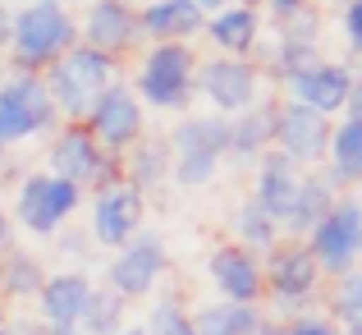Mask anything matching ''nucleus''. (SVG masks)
<instances>
[{
	"label": "nucleus",
	"mask_w": 362,
	"mask_h": 335,
	"mask_svg": "<svg viewBox=\"0 0 362 335\" xmlns=\"http://www.w3.org/2000/svg\"><path fill=\"white\" fill-rule=\"evenodd\" d=\"M88 294H92V280L83 271H55V276H46L42 290H37V303H42L46 327H78L83 308H88Z\"/></svg>",
	"instance_id": "22"
},
{
	"label": "nucleus",
	"mask_w": 362,
	"mask_h": 335,
	"mask_svg": "<svg viewBox=\"0 0 362 335\" xmlns=\"http://www.w3.org/2000/svg\"><path fill=\"white\" fill-rule=\"evenodd\" d=\"M247 5H252V0H247Z\"/></svg>",
	"instance_id": "47"
},
{
	"label": "nucleus",
	"mask_w": 362,
	"mask_h": 335,
	"mask_svg": "<svg viewBox=\"0 0 362 335\" xmlns=\"http://www.w3.org/2000/svg\"><path fill=\"white\" fill-rule=\"evenodd\" d=\"M46 280V271L37 266L33 253H18V248H9L5 257H0V294L5 299H28V294H37Z\"/></svg>",
	"instance_id": "29"
},
{
	"label": "nucleus",
	"mask_w": 362,
	"mask_h": 335,
	"mask_svg": "<svg viewBox=\"0 0 362 335\" xmlns=\"http://www.w3.org/2000/svg\"><path fill=\"white\" fill-rule=\"evenodd\" d=\"M83 129L97 138L101 152H110V157H124V152L133 147V142L147 133V110H142V101L133 97L129 83H115V88H106L97 101H92V110L83 115Z\"/></svg>",
	"instance_id": "12"
},
{
	"label": "nucleus",
	"mask_w": 362,
	"mask_h": 335,
	"mask_svg": "<svg viewBox=\"0 0 362 335\" xmlns=\"http://www.w3.org/2000/svg\"><path fill=\"white\" fill-rule=\"evenodd\" d=\"M326 5H339V9H344V5H354V0H326Z\"/></svg>",
	"instance_id": "45"
},
{
	"label": "nucleus",
	"mask_w": 362,
	"mask_h": 335,
	"mask_svg": "<svg viewBox=\"0 0 362 335\" xmlns=\"http://www.w3.org/2000/svg\"><path fill=\"white\" fill-rule=\"evenodd\" d=\"M344 120H362V69H354V88L344 101Z\"/></svg>",
	"instance_id": "35"
},
{
	"label": "nucleus",
	"mask_w": 362,
	"mask_h": 335,
	"mask_svg": "<svg viewBox=\"0 0 362 335\" xmlns=\"http://www.w3.org/2000/svg\"><path fill=\"white\" fill-rule=\"evenodd\" d=\"M119 166H124V188H133L138 198H147L151 188L170 184V147H165V138H147V133H142V138L119 157Z\"/></svg>",
	"instance_id": "25"
},
{
	"label": "nucleus",
	"mask_w": 362,
	"mask_h": 335,
	"mask_svg": "<svg viewBox=\"0 0 362 335\" xmlns=\"http://www.w3.org/2000/svg\"><path fill=\"white\" fill-rule=\"evenodd\" d=\"M165 266H170L165 239H160L156 229H138L124 248H115V257H110V266H106V280H110V290L129 303V299H142V294L156 290Z\"/></svg>",
	"instance_id": "13"
},
{
	"label": "nucleus",
	"mask_w": 362,
	"mask_h": 335,
	"mask_svg": "<svg viewBox=\"0 0 362 335\" xmlns=\"http://www.w3.org/2000/svg\"><path fill=\"white\" fill-rule=\"evenodd\" d=\"M257 55H262V74H271L275 83H284L289 74L308 69L312 60H321V14L308 5V9H298V14L275 18V33L262 37Z\"/></svg>",
	"instance_id": "10"
},
{
	"label": "nucleus",
	"mask_w": 362,
	"mask_h": 335,
	"mask_svg": "<svg viewBox=\"0 0 362 335\" xmlns=\"http://www.w3.org/2000/svg\"><path fill=\"white\" fill-rule=\"evenodd\" d=\"M5 37H9V9L0 5V51H5Z\"/></svg>",
	"instance_id": "39"
},
{
	"label": "nucleus",
	"mask_w": 362,
	"mask_h": 335,
	"mask_svg": "<svg viewBox=\"0 0 362 335\" xmlns=\"http://www.w3.org/2000/svg\"><path fill=\"white\" fill-rule=\"evenodd\" d=\"M42 5H60V9H69V5H74V0H42Z\"/></svg>",
	"instance_id": "42"
},
{
	"label": "nucleus",
	"mask_w": 362,
	"mask_h": 335,
	"mask_svg": "<svg viewBox=\"0 0 362 335\" xmlns=\"http://www.w3.org/2000/svg\"><path fill=\"white\" fill-rule=\"evenodd\" d=\"M335 198H339V184L330 179V170L298 175V188H293L289 207H284V216H280V229H284V234H293V239H308L312 225L335 207Z\"/></svg>",
	"instance_id": "20"
},
{
	"label": "nucleus",
	"mask_w": 362,
	"mask_h": 335,
	"mask_svg": "<svg viewBox=\"0 0 362 335\" xmlns=\"http://www.w3.org/2000/svg\"><path fill=\"white\" fill-rule=\"evenodd\" d=\"M42 335H83L78 327H42Z\"/></svg>",
	"instance_id": "40"
},
{
	"label": "nucleus",
	"mask_w": 362,
	"mask_h": 335,
	"mask_svg": "<svg viewBox=\"0 0 362 335\" xmlns=\"http://www.w3.org/2000/svg\"><path fill=\"white\" fill-rule=\"evenodd\" d=\"M42 83L51 92L55 110H60V124H83L92 101L119 83V60H110V55H101V51L78 42L42 74Z\"/></svg>",
	"instance_id": "4"
},
{
	"label": "nucleus",
	"mask_w": 362,
	"mask_h": 335,
	"mask_svg": "<svg viewBox=\"0 0 362 335\" xmlns=\"http://www.w3.org/2000/svg\"><path fill=\"white\" fill-rule=\"evenodd\" d=\"M330 312H335L344 327H358V322H362V266H354V271L339 276L335 294H330Z\"/></svg>",
	"instance_id": "32"
},
{
	"label": "nucleus",
	"mask_w": 362,
	"mask_h": 335,
	"mask_svg": "<svg viewBox=\"0 0 362 335\" xmlns=\"http://www.w3.org/2000/svg\"><path fill=\"white\" fill-rule=\"evenodd\" d=\"M193 83H197V51L188 42H151L138 55L133 69V97L142 101V110H165L179 115L193 101Z\"/></svg>",
	"instance_id": "2"
},
{
	"label": "nucleus",
	"mask_w": 362,
	"mask_h": 335,
	"mask_svg": "<svg viewBox=\"0 0 362 335\" xmlns=\"http://www.w3.org/2000/svg\"><path fill=\"white\" fill-rule=\"evenodd\" d=\"M74 23H78V42L92 46V51H101V55H110V60H119V55H129V51L142 46L138 9H133L129 0H88Z\"/></svg>",
	"instance_id": "14"
},
{
	"label": "nucleus",
	"mask_w": 362,
	"mask_h": 335,
	"mask_svg": "<svg viewBox=\"0 0 362 335\" xmlns=\"http://www.w3.org/2000/svg\"><path fill=\"white\" fill-rule=\"evenodd\" d=\"M170 147V179L179 188H206L216 179V170L230 157V120L221 115H179L175 129L165 138Z\"/></svg>",
	"instance_id": "3"
},
{
	"label": "nucleus",
	"mask_w": 362,
	"mask_h": 335,
	"mask_svg": "<svg viewBox=\"0 0 362 335\" xmlns=\"http://www.w3.org/2000/svg\"><path fill=\"white\" fill-rule=\"evenodd\" d=\"M262 327L257 308H243V303H206V308L193 312V335H252Z\"/></svg>",
	"instance_id": "27"
},
{
	"label": "nucleus",
	"mask_w": 362,
	"mask_h": 335,
	"mask_svg": "<svg viewBox=\"0 0 362 335\" xmlns=\"http://www.w3.org/2000/svg\"><path fill=\"white\" fill-rule=\"evenodd\" d=\"M60 129V110H55L51 92H46L42 74H9L0 83V147H14V142L42 138V133Z\"/></svg>",
	"instance_id": "6"
},
{
	"label": "nucleus",
	"mask_w": 362,
	"mask_h": 335,
	"mask_svg": "<svg viewBox=\"0 0 362 335\" xmlns=\"http://www.w3.org/2000/svg\"><path fill=\"white\" fill-rule=\"evenodd\" d=\"M284 335H339V331H335L330 317H312V312H303V317H293L289 327H284Z\"/></svg>",
	"instance_id": "34"
},
{
	"label": "nucleus",
	"mask_w": 362,
	"mask_h": 335,
	"mask_svg": "<svg viewBox=\"0 0 362 335\" xmlns=\"http://www.w3.org/2000/svg\"><path fill=\"white\" fill-rule=\"evenodd\" d=\"M69 46H78V23H74L69 9L42 5V0H28V5L9 9L5 51L18 74H46Z\"/></svg>",
	"instance_id": "1"
},
{
	"label": "nucleus",
	"mask_w": 362,
	"mask_h": 335,
	"mask_svg": "<svg viewBox=\"0 0 362 335\" xmlns=\"http://www.w3.org/2000/svg\"><path fill=\"white\" fill-rule=\"evenodd\" d=\"M142 331L147 335H193V312H188L175 294H160V299L151 303V317H147Z\"/></svg>",
	"instance_id": "31"
},
{
	"label": "nucleus",
	"mask_w": 362,
	"mask_h": 335,
	"mask_svg": "<svg viewBox=\"0 0 362 335\" xmlns=\"http://www.w3.org/2000/svg\"><path fill=\"white\" fill-rule=\"evenodd\" d=\"M303 244H308V253H312V262H317L321 276L354 271L358 257H362V203L354 193H339L335 207L312 225V234L303 239Z\"/></svg>",
	"instance_id": "8"
},
{
	"label": "nucleus",
	"mask_w": 362,
	"mask_h": 335,
	"mask_svg": "<svg viewBox=\"0 0 362 335\" xmlns=\"http://www.w3.org/2000/svg\"><path fill=\"white\" fill-rule=\"evenodd\" d=\"M298 175L303 170L293 166V161H284L280 152H266L262 161H257V184H252V203L262 207L266 216H271L275 225H280V216H284V207H289V198H293V188H298Z\"/></svg>",
	"instance_id": "24"
},
{
	"label": "nucleus",
	"mask_w": 362,
	"mask_h": 335,
	"mask_svg": "<svg viewBox=\"0 0 362 335\" xmlns=\"http://www.w3.org/2000/svg\"><path fill=\"white\" fill-rule=\"evenodd\" d=\"M206 276L221 290L225 303H243V308H257V299L266 294L262 285V257L247 253L239 244H221L206 253Z\"/></svg>",
	"instance_id": "17"
},
{
	"label": "nucleus",
	"mask_w": 362,
	"mask_h": 335,
	"mask_svg": "<svg viewBox=\"0 0 362 335\" xmlns=\"http://www.w3.org/2000/svg\"><path fill=\"white\" fill-rule=\"evenodd\" d=\"M349 88H354V69L344 60H312L308 69L284 79V92H289L293 106H308V110L326 115V120L344 115Z\"/></svg>",
	"instance_id": "15"
},
{
	"label": "nucleus",
	"mask_w": 362,
	"mask_h": 335,
	"mask_svg": "<svg viewBox=\"0 0 362 335\" xmlns=\"http://www.w3.org/2000/svg\"><path fill=\"white\" fill-rule=\"evenodd\" d=\"M193 97H202L211 115L234 120L243 115L252 101H262V69L252 60H234V55H211V60H197V83Z\"/></svg>",
	"instance_id": "9"
},
{
	"label": "nucleus",
	"mask_w": 362,
	"mask_h": 335,
	"mask_svg": "<svg viewBox=\"0 0 362 335\" xmlns=\"http://www.w3.org/2000/svg\"><path fill=\"white\" fill-rule=\"evenodd\" d=\"M9 234H14V221H9V212L0 207V257L9 253Z\"/></svg>",
	"instance_id": "37"
},
{
	"label": "nucleus",
	"mask_w": 362,
	"mask_h": 335,
	"mask_svg": "<svg viewBox=\"0 0 362 335\" xmlns=\"http://www.w3.org/2000/svg\"><path fill=\"white\" fill-rule=\"evenodd\" d=\"M142 212H147V203H142L133 188H106V193H92V244L101 248H124L133 234L142 229Z\"/></svg>",
	"instance_id": "19"
},
{
	"label": "nucleus",
	"mask_w": 362,
	"mask_h": 335,
	"mask_svg": "<svg viewBox=\"0 0 362 335\" xmlns=\"http://www.w3.org/2000/svg\"><path fill=\"white\" fill-rule=\"evenodd\" d=\"M0 166H5V147H0Z\"/></svg>",
	"instance_id": "46"
},
{
	"label": "nucleus",
	"mask_w": 362,
	"mask_h": 335,
	"mask_svg": "<svg viewBox=\"0 0 362 335\" xmlns=\"http://www.w3.org/2000/svg\"><path fill=\"white\" fill-rule=\"evenodd\" d=\"M124 308H129V303H124L115 290H97V285H92L88 308H83V317H78V331L83 335H119L124 331Z\"/></svg>",
	"instance_id": "30"
},
{
	"label": "nucleus",
	"mask_w": 362,
	"mask_h": 335,
	"mask_svg": "<svg viewBox=\"0 0 362 335\" xmlns=\"http://www.w3.org/2000/svg\"><path fill=\"white\" fill-rule=\"evenodd\" d=\"M326 170L339 188L362 184V120H330V142H326Z\"/></svg>",
	"instance_id": "26"
},
{
	"label": "nucleus",
	"mask_w": 362,
	"mask_h": 335,
	"mask_svg": "<svg viewBox=\"0 0 362 335\" xmlns=\"http://www.w3.org/2000/svg\"><path fill=\"white\" fill-rule=\"evenodd\" d=\"M252 335H284V327H275V322H262V327H257Z\"/></svg>",
	"instance_id": "41"
},
{
	"label": "nucleus",
	"mask_w": 362,
	"mask_h": 335,
	"mask_svg": "<svg viewBox=\"0 0 362 335\" xmlns=\"http://www.w3.org/2000/svg\"><path fill=\"white\" fill-rule=\"evenodd\" d=\"M339 28H344V42H349V51L362 60V0H354V5H344L339 9Z\"/></svg>",
	"instance_id": "33"
},
{
	"label": "nucleus",
	"mask_w": 362,
	"mask_h": 335,
	"mask_svg": "<svg viewBox=\"0 0 362 335\" xmlns=\"http://www.w3.org/2000/svg\"><path fill=\"white\" fill-rule=\"evenodd\" d=\"M119 335H147V331H142V327H124Z\"/></svg>",
	"instance_id": "43"
},
{
	"label": "nucleus",
	"mask_w": 362,
	"mask_h": 335,
	"mask_svg": "<svg viewBox=\"0 0 362 335\" xmlns=\"http://www.w3.org/2000/svg\"><path fill=\"white\" fill-rule=\"evenodd\" d=\"M344 335H362V322H358V327H344Z\"/></svg>",
	"instance_id": "44"
},
{
	"label": "nucleus",
	"mask_w": 362,
	"mask_h": 335,
	"mask_svg": "<svg viewBox=\"0 0 362 335\" xmlns=\"http://www.w3.org/2000/svg\"><path fill=\"white\" fill-rule=\"evenodd\" d=\"M202 37L216 46V55H234V60H252L257 46L266 37V23H262V9L247 5V0H230L225 9L206 14L202 23Z\"/></svg>",
	"instance_id": "18"
},
{
	"label": "nucleus",
	"mask_w": 362,
	"mask_h": 335,
	"mask_svg": "<svg viewBox=\"0 0 362 335\" xmlns=\"http://www.w3.org/2000/svg\"><path fill=\"white\" fill-rule=\"evenodd\" d=\"M46 170L78 188H92V193H106V188H119L124 184V166L119 157L97 147L83 124H60L51 133V147H46Z\"/></svg>",
	"instance_id": "5"
},
{
	"label": "nucleus",
	"mask_w": 362,
	"mask_h": 335,
	"mask_svg": "<svg viewBox=\"0 0 362 335\" xmlns=\"http://www.w3.org/2000/svg\"><path fill=\"white\" fill-rule=\"evenodd\" d=\"M230 225H234V244L247 248V253H271V248L280 244V225H275L271 216L252 203V198L239 203V212H234Z\"/></svg>",
	"instance_id": "28"
},
{
	"label": "nucleus",
	"mask_w": 362,
	"mask_h": 335,
	"mask_svg": "<svg viewBox=\"0 0 362 335\" xmlns=\"http://www.w3.org/2000/svg\"><path fill=\"white\" fill-rule=\"evenodd\" d=\"M78 207H83L78 184L51 175V170H33V175H23L18 188H14V212H9V221H18L28 234H60Z\"/></svg>",
	"instance_id": "7"
},
{
	"label": "nucleus",
	"mask_w": 362,
	"mask_h": 335,
	"mask_svg": "<svg viewBox=\"0 0 362 335\" xmlns=\"http://www.w3.org/2000/svg\"><path fill=\"white\" fill-rule=\"evenodd\" d=\"M326 142H330V120L308 106L280 101L275 110V152L293 166H321L326 161Z\"/></svg>",
	"instance_id": "16"
},
{
	"label": "nucleus",
	"mask_w": 362,
	"mask_h": 335,
	"mask_svg": "<svg viewBox=\"0 0 362 335\" xmlns=\"http://www.w3.org/2000/svg\"><path fill=\"white\" fill-rule=\"evenodd\" d=\"M275 110L280 101H252L243 115L230 120V157L225 161H262L275 147Z\"/></svg>",
	"instance_id": "23"
},
{
	"label": "nucleus",
	"mask_w": 362,
	"mask_h": 335,
	"mask_svg": "<svg viewBox=\"0 0 362 335\" xmlns=\"http://www.w3.org/2000/svg\"><path fill=\"white\" fill-rule=\"evenodd\" d=\"M193 5L202 9V14H216V9H225V5H230V0H193Z\"/></svg>",
	"instance_id": "38"
},
{
	"label": "nucleus",
	"mask_w": 362,
	"mask_h": 335,
	"mask_svg": "<svg viewBox=\"0 0 362 335\" xmlns=\"http://www.w3.org/2000/svg\"><path fill=\"white\" fill-rule=\"evenodd\" d=\"M262 285L271 294V303L280 312H303L312 299H317V285H321V271L312 262L308 244L303 239H289V244H275L262 262Z\"/></svg>",
	"instance_id": "11"
},
{
	"label": "nucleus",
	"mask_w": 362,
	"mask_h": 335,
	"mask_svg": "<svg viewBox=\"0 0 362 335\" xmlns=\"http://www.w3.org/2000/svg\"><path fill=\"white\" fill-rule=\"evenodd\" d=\"M206 14L193 5V0H147L138 9V28H142V42H188L202 37Z\"/></svg>",
	"instance_id": "21"
},
{
	"label": "nucleus",
	"mask_w": 362,
	"mask_h": 335,
	"mask_svg": "<svg viewBox=\"0 0 362 335\" xmlns=\"http://www.w3.org/2000/svg\"><path fill=\"white\" fill-rule=\"evenodd\" d=\"M266 9H271L275 18H284V14H298V9H308V0H262Z\"/></svg>",
	"instance_id": "36"
}]
</instances>
